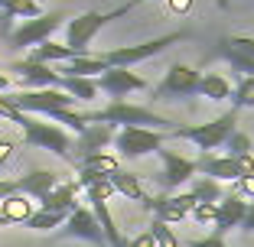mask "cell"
I'll use <instances>...</instances> for the list:
<instances>
[{"label": "cell", "instance_id": "26", "mask_svg": "<svg viewBox=\"0 0 254 247\" xmlns=\"http://www.w3.org/2000/svg\"><path fill=\"white\" fill-rule=\"evenodd\" d=\"M59 88L65 95H72L75 101H95L98 98V82L95 78H78V75H68L59 82Z\"/></svg>", "mask_w": 254, "mask_h": 247}, {"label": "cell", "instance_id": "37", "mask_svg": "<svg viewBox=\"0 0 254 247\" xmlns=\"http://www.w3.org/2000/svg\"><path fill=\"white\" fill-rule=\"evenodd\" d=\"M0 117L13 120V124H23V117H26V114H20V111H16V107H13V104H10V101H7V98L0 95Z\"/></svg>", "mask_w": 254, "mask_h": 247}, {"label": "cell", "instance_id": "12", "mask_svg": "<svg viewBox=\"0 0 254 247\" xmlns=\"http://www.w3.org/2000/svg\"><path fill=\"white\" fill-rule=\"evenodd\" d=\"M95 82H98V91L108 95L111 101H127V95L150 88L147 78H140L137 72H130V68H108V72H101Z\"/></svg>", "mask_w": 254, "mask_h": 247}, {"label": "cell", "instance_id": "2", "mask_svg": "<svg viewBox=\"0 0 254 247\" xmlns=\"http://www.w3.org/2000/svg\"><path fill=\"white\" fill-rule=\"evenodd\" d=\"M137 3H143V0H127V3H121V7H114V10H105V13H101V10H88V13L68 20L65 23V46L75 55H91V39L105 30L111 20L127 16Z\"/></svg>", "mask_w": 254, "mask_h": 247}, {"label": "cell", "instance_id": "8", "mask_svg": "<svg viewBox=\"0 0 254 247\" xmlns=\"http://www.w3.org/2000/svg\"><path fill=\"white\" fill-rule=\"evenodd\" d=\"M202 88V75L189 65H170L166 68L163 82L153 88V101H186V98H195Z\"/></svg>", "mask_w": 254, "mask_h": 247}, {"label": "cell", "instance_id": "39", "mask_svg": "<svg viewBox=\"0 0 254 247\" xmlns=\"http://www.w3.org/2000/svg\"><path fill=\"white\" fill-rule=\"evenodd\" d=\"M127 247H157V241H153V234H150V231H143V234H137V238L127 241Z\"/></svg>", "mask_w": 254, "mask_h": 247}, {"label": "cell", "instance_id": "1", "mask_svg": "<svg viewBox=\"0 0 254 247\" xmlns=\"http://www.w3.org/2000/svg\"><path fill=\"white\" fill-rule=\"evenodd\" d=\"M85 127L88 124H108V127H147V130H163V134H173L176 124L163 114H157L147 104H130V101H111L101 111H85L82 114Z\"/></svg>", "mask_w": 254, "mask_h": 247}, {"label": "cell", "instance_id": "20", "mask_svg": "<svg viewBox=\"0 0 254 247\" xmlns=\"http://www.w3.org/2000/svg\"><path fill=\"white\" fill-rule=\"evenodd\" d=\"M72 59H78V55H75L65 43H53V39H49V43H39L30 52V62H39V65H53V62L56 65H65V62H72Z\"/></svg>", "mask_w": 254, "mask_h": 247}, {"label": "cell", "instance_id": "11", "mask_svg": "<svg viewBox=\"0 0 254 247\" xmlns=\"http://www.w3.org/2000/svg\"><path fill=\"white\" fill-rule=\"evenodd\" d=\"M59 238L88 241V244H95V247H111L108 238H105V231H101V225H98V218L91 215V208H85V205H78V208L65 218V225L59 228Z\"/></svg>", "mask_w": 254, "mask_h": 247}, {"label": "cell", "instance_id": "24", "mask_svg": "<svg viewBox=\"0 0 254 247\" xmlns=\"http://www.w3.org/2000/svg\"><path fill=\"white\" fill-rule=\"evenodd\" d=\"M0 13L7 16L3 26H10V20H16V16H23V20L43 16V7H39V0H0Z\"/></svg>", "mask_w": 254, "mask_h": 247}, {"label": "cell", "instance_id": "40", "mask_svg": "<svg viewBox=\"0 0 254 247\" xmlns=\"http://www.w3.org/2000/svg\"><path fill=\"white\" fill-rule=\"evenodd\" d=\"M13 140H0V169H3V166L10 163V159H13Z\"/></svg>", "mask_w": 254, "mask_h": 247}, {"label": "cell", "instance_id": "21", "mask_svg": "<svg viewBox=\"0 0 254 247\" xmlns=\"http://www.w3.org/2000/svg\"><path fill=\"white\" fill-rule=\"evenodd\" d=\"M101 72H108V65H105V59H101V55H78V59L59 65V75H62V78H68V75L95 78V75H101Z\"/></svg>", "mask_w": 254, "mask_h": 247}, {"label": "cell", "instance_id": "41", "mask_svg": "<svg viewBox=\"0 0 254 247\" xmlns=\"http://www.w3.org/2000/svg\"><path fill=\"white\" fill-rule=\"evenodd\" d=\"M235 192L245 198V195H254V176H245V179H238V189Z\"/></svg>", "mask_w": 254, "mask_h": 247}, {"label": "cell", "instance_id": "32", "mask_svg": "<svg viewBox=\"0 0 254 247\" xmlns=\"http://www.w3.org/2000/svg\"><path fill=\"white\" fill-rule=\"evenodd\" d=\"M150 234H153V241H157V247H183L180 244V238L173 234V228L170 225H163V221H150Z\"/></svg>", "mask_w": 254, "mask_h": 247}, {"label": "cell", "instance_id": "42", "mask_svg": "<svg viewBox=\"0 0 254 247\" xmlns=\"http://www.w3.org/2000/svg\"><path fill=\"white\" fill-rule=\"evenodd\" d=\"M10 195H16V179H0V202Z\"/></svg>", "mask_w": 254, "mask_h": 247}, {"label": "cell", "instance_id": "28", "mask_svg": "<svg viewBox=\"0 0 254 247\" xmlns=\"http://www.w3.org/2000/svg\"><path fill=\"white\" fill-rule=\"evenodd\" d=\"M218 55H222V59L232 65V72H238L241 78H251V75H254V59L241 55L238 49H232V46L225 43V39H218Z\"/></svg>", "mask_w": 254, "mask_h": 247}, {"label": "cell", "instance_id": "4", "mask_svg": "<svg viewBox=\"0 0 254 247\" xmlns=\"http://www.w3.org/2000/svg\"><path fill=\"white\" fill-rule=\"evenodd\" d=\"M186 39H189V30H176V33H166V36L147 39V43H137V46H118V49H108V52H98V55L105 59L108 68H130L137 62H147L153 55L166 52L170 46L186 43Z\"/></svg>", "mask_w": 254, "mask_h": 247}, {"label": "cell", "instance_id": "14", "mask_svg": "<svg viewBox=\"0 0 254 247\" xmlns=\"http://www.w3.org/2000/svg\"><path fill=\"white\" fill-rule=\"evenodd\" d=\"M114 143V127H108V124H88V127L82 130V134L75 137L72 143V159L78 163L82 156H91V153H105V147H111Z\"/></svg>", "mask_w": 254, "mask_h": 247}, {"label": "cell", "instance_id": "7", "mask_svg": "<svg viewBox=\"0 0 254 247\" xmlns=\"http://www.w3.org/2000/svg\"><path fill=\"white\" fill-rule=\"evenodd\" d=\"M166 140H170V134H163V130L121 127L114 134V150H118L121 159H140V156H150V153H160Z\"/></svg>", "mask_w": 254, "mask_h": 247}, {"label": "cell", "instance_id": "36", "mask_svg": "<svg viewBox=\"0 0 254 247\" xmlns=\"http://www.w3.org/2000/svg\"><path fill=\"white\" fill-rule=\"evenodd\" d=\"M186 247H228V244H225V234L212 231V234H205V238H192V241H186Z\"/></svg>", "mask_w": 254, "mask_h": 247}, {"label": "cell", "instance_id": "13", "mask_svg": "<svg viewBox=\"0 0 254 247\" xmlns=\"http://www.w3.org/2000/svg\"><path fill=\"white\" fill-rule=\"evenodd\" d=\"M160 156V163H163V169L157 172V186H163V189H180V186H186V182H192L195 179V159H189V156H180V153H173V150H160L157 153Z\"/></svg>", "mask_w": 254, "mask_h": 247}, {"label": "cell", "instance_id": "9", "mask_svg": "<svg viewBox=\"0 0 254 247\" xmlns=\"http://www.w3.org/2000/svg\"><path fill=\"white\" fill-rule=\"evenodd\" d=\"M143 208L150 211V215L157 218V221H163V225H173V221H183V218L189 215V211L199 205V198H195L192 192H176V195H147L143 198Z\"/></svg>", "mask_w": 254, "mask_h": 247}, {"label": "cell", "instance_id": "19", "mask_svg": "<svg viewBox=\"0 0 254 247\" xmlns=\"http://www.w3.org/2000/svg\"><path fill=\"white\" fill-rule=\"evenodd\" d=\"M78 192H82V186H78V182H59V186H56L49 195H43V198H39V205H43L46 211H62V215H72V211L78 208Z\"/></svg>", "mask_w": 254, "mask_h": 247}, {"label": "cell", "instance_id": "29", "mask_svg": "<svg viewBox=\"0 0 254 247\" xmlns=\"http://www.w3.org/2000/svg\"><path fill=\"white\" fill-rule=\"evenodd\" d=\"M78 169H91V172H101V176H111V172L121 169V159L108 156V153H91V156L78 159Z\"/></svg>", "mask_w": 254, "mask_h": 247}, {"label": "cell", "instance_id": "45", "mask_svg": "<svg viewBox=\"0 0 254 247\" xmlns=\"http://www.w3.org/2000/svg\"><path fill=\"white\" fill-rule=\"evenodd\" d=\"M0 228H10V221H7V218H3V215H0Z\"/></svg>", "mask_w": 254, "mask_h": 247}, {"label": "cell", "instance_id": "16", "mask_svg": "<svg viewBox=\"0 0 254 247\" xmlns=\"http://www.w3.org/2000/svg\"><path fill=\"white\" fill-rule=\"evenodd\" d=\"M248 215V202L241 198L238 192H228L218 202V218H215V231L218 234H228L232 228H241V221H245Z\"/></svg>", "mask_w": 254, "mask_h": 247}, {"label": "cell", "instance_id": "3", "mask_svg": "<svg viewBox=\"0 0 254 247\" xmlns=\"http://www.w3.org/2000/svg\"><path fill=\"white\" fill-rule=\"evenodd\" d=\"M238 130V111H225L222 117H215V120H209V124H189V127H176L173 130V140H189L195 147V150H202V153H215V150H222L225 147V140Z\"/></svg>", "mask_w": 254, "mask_h": 247}, {"label": "cell", "instance_id": "17", "mask_svg": "<svg viewBox=\"0 0 254 247\" xmlns=\"http://www.w3.org/2000/svg\"><path fill=\"white\" fill-rule=\"evenodd\" d=\"M10 72H16V75H20L26 85H33V88H59V82H62L59 72H53L49 65H39V62H30V59L13 62Z\"/></svg>", "mask_w": 254, "mask_h": 247}, {"label": "cell", "instance_id": "10", "mask_svg": "<svg viewBox=\"0 0 254 247\" xmlns=\"http://www.w3.org/2000/svg\"><path fill=\"white\" fill-rule=\"evenodd\" d=\"M62 20H65L62 13H43V16H36V20H23L13 33H7V39L16 49H23V46H33V49H36L39 43H49V36L62 26Z\"/></svg>", "mask_w": 254, "mask_h": 247}, {"label": "cell", "instance_id": "15", "mask_svg": "<svg viewBox=\"0 0 254 247\" xmlns=\"http://www.w3.org/2000/svg\"><path fill=\"white\" fill-rule=\"evenodd\" d=\"M195 169L202 172V176H209V179L215 182H238L241 179V169H238V159L235 156H218V153H202L199 159H195Z\"/></svg>", "mask_w": 254, "mask_h": 247}, {"label": "cell", "instance_id": "6", "mask_svg": "<svg viewBox=\"0 0 254 247\" xmlns=\"http://www.w3.org/2000/svg\"><path fill=\"white\" fill-rule=\"evenodd\" d=\"M20 130H23V140H26V147H36V150H49V153H56V156H62V159H72V137L65 134L62 127H56V124H43V120H36V117H23V124H20Z\"/></svg>", "mask_w": 254, "mask_h": 247}, {"label": "cell", "instance_id": "5", "mask_svg": "<svg viewBox=\"0 0 254 247\" xmlns=\"http://www.w3.org/2000/svg\"><path fill=\"white\" fill-rule=\"evenodd\" d=\"M20 114H46L56 117L59 111H72L75 98L65 95L62 88H30V91H7L3 95Z\"/></svg>", "mask_w": 254, "mask_h": 247}, {"label": "cell", "instance_id": "38", "mask_svg": "<svg viewBox=\"0 0 254 247\" xmlns=\"http://www.w3.org/2000/svg\"><path fill=\"white\" fill-rule=\"evenodd\" d=\"M192 3L195 0H166V7H170L173 16H186L189 10H192Z\"/></svg>", "mask_w": 254, "mask_h": 247}, {"label": "cell", "instance_id": "31", "mask_svg": "<svg viewBox=\"0 0 254 247\" xmlns=\"http://www.w3.org/2000/svg\"><path fill=\"white\" fill-rule=\"evenodd\" d=\"M232 107L235 111H245V107H254V75L251 78H238L232 95Z\"/></svg>", "mask_w": 254, "mask_h": 247}, {"label": "cell", "instance_id": "27", "mask_svg": "<svg viewBox=\"0 0 254 247\" xmlns=\"http://www.w3.org/2000/svg\"><path fill=\"white\" fill-rule=\"evenodd\" d=\"M189 192H192L199 202H209V205H218V202L225 198L222 182L209 179V176H195V179H192V189H189Z\"/></svg>", "mask_w": 254, "mask_h": 247}, {"label": "cell", "instance_id": "18", "mask_svg": "<svg viewBox=\"0 0 254 247\" xmlns=\"http://www.w3.org/2000/svg\"><path fill=\"white\" fill-rule=\"evenodd\" d=\"M56 186H59V176L53 169H33V172H26V176L16 179V192L26 195V198H36V202L43 195H49Z\"/></svg>", "mask_w": 254, "mask_h": 247}, {"label": "cell", "instance_id": "25", "mask_svg": "<svg viewBox=\"0 0 254 247\" xmlns=\"http://www.w3.org/2000/svg\"><path fill=\"white\" fill-rule=\"evenodd\" d=\"M199 95H205L209 101H232L235 88H232V82H228L225 75H218V72H205V75H202Z\"/></svg>", "mask_w": 254, "mask_h": 247}, {"label": "cell", "instance_id": "43", "mask_svg": "<svg viewBox=\"0 0 254 247\" xmlns=\"http://www.w3.org/2000/svg\"><path fill=\"white\" fill-rule=\"evenodd\" d=\"M241 231L254 234V202H248V215H245V221H241Z\"/></svg>", "mask_w": 254, "mask_h": 247}, {"label": "cell", "instance_id": "34", "mask_svg": "<svg viewBox=\"0 0 254 247\" xmlns=\"http://www.w3.org/2000/svg\"><path fill=\"white\" fill-rule=\"evenodd\" d=\"M189 215L199 221V225H215V218H218V205H209V202H199Z\"/></svg>", "mask_w": 254, "mask_h": 247}, {"label": "cell", "instance_id": "44", "mask_svg": "<svg viewBox=\"0 0 254 247\" xmlns=\"http://www.w3.org/2000/svg\"><path fill=\"white\" fill-rule=\"evenodd\" d=\"M7 91H10V78L0 75V95H7Z\"/></svg>", "mask_w": 254, "mask_h": 247}, {"label": "cell", "instance_id": "22", "mask_svg": "<svg viewBox=\"0 0 254 247\" xmlns=\"http://www.w3.org/2000/svg\"><path fill=\"white\" fill-rule=\"evenodd\" d=\"M108 179H111L114 192H118V195H124V198H130V202H143V198H147V192H143V182H140V176H134V172L118 169V172H111Z\"/></svg>", "mask_w": 254, "mask_h": 247}, {"label": "cell", "instance_id": "33", "mask_svg": "<svg viewBox=\"0 0 254 247\" xmlns=\"http://www.w3.org/2000/svg\"><path fill=\"white\" fill-rule=\"evenodd\" d=\"M225 150H228V156H245V153H254V143L245 130H235V134L225 140Z\"/></svg>", "mask_w": 254, "mask_h": 247}, {"label": "cell", "instance_id": "23", "mask_svg": "<svg viewBox=\"0 0 254 247\" xmlns=\"http://www.w3.org/2000/svg\"><path fill=\"white\" fill-rule=\"evenodd\" d=\"M33 202L30 198H26V195H10V198H3V202H0V215L7 218L10 225H26V221H30V215H33Z\"/></svg>", "mask_w": 254, "mask_h": 247}, {"label": "cell", "instance_id": "35", "mask_svg": "<svg viewBox=\"0 0 254 247\" xmlns=\"http://www.w3.org/2000/svg\"><path fill=\"white\" fill-rule=\"evenodd\" d=\"M225 43L232 46V49H238L241 55L254 59V36H225Z\"/></svg>", "mask_w": 254, "mask_h": 247}, {"label": "cell", "instance_id": "30", "mask_svg": "<svg viewBox=\"0 0 254 247\" xmlns=\"http://www.w3.org/2000/svg\"><path fill=\"white\" fill-rule=\"evenodd\" d=\"M65 218L68 215H62V211H46V208H39V211H33V215H30L26 228H33V231H53V228H62V225H65Z\"/></svg>", "mask_w": 254, "mask_h": 247}]
</instances>
